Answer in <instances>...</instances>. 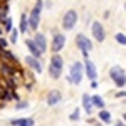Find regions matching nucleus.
Masks as SVG:
<instances>
[{"instance_id": "f257e3e1", "label": "nucleus", "mask_w": 126, "mask_h": 126, "mask_svg": "<svg viewBox=\"0 0 126 126\" xmlns=\"http://www.w3.org/2000/svg\"><path fill=\"white\" fill-rule=\"evenodd\" d=\"M47 74L52 81H57L62 78L64 74V57L61 54H52L49 59V66H47Z\"/></svg>"}, {"instance_id": "f03ea898", "label": "nucleus", "mask_w": 126, "mask_h": 126, "mask_svg": "<svg viewBox=\"0 0 126 126\" xmlns=\"http://www.w3.org/2000/svg\"><path fill=\"white\" fill-rule=\"evenodd\" d=\"M46 9V2L44 0H35L34 7L29 12V25L32 32H37L40 27V20H42V10Z\"/></svg>"}, {"instance_id": "7ed1b4c3", "label": "nucleus", "mask_w": 126, "mask_h": 126, "mask_svg": "<svg viewBox=\"0 0 126 126\" xmlns=\"http://www.w3.org/2000/svg\"><path fill=\"white\" fill-rule=\"evenodd\" d=\"M86 78L84 76V62L81 61H74L69 67V74L66 76V81L67 84H72V86H79L82 82V79Z\"/></svg>"}, {"instance_id": "20e7f679", "label": "nucleus", "mask_w": 126, "mask_h": 126, "mask_svg": "<svg viewBox=\"0 0 126 126\" xmlns=\"http://www.w3.org/2000/svg\"><path fill=\"white\" fill-rule=\"evenodd\" d=\"M52 39H50V44H49V50L52 52V54H61V50L66 47V34L64 32H61L57 29H52Z\"/></svg>"}, {"instance_id": "39448f33", "label": "nucleus", "mask_w": 126, "mask_h": 126, "mask_svg": "<svg viewBox=\"0 0 126 126\" xmlns=\"http://www.w3.org/2000/svg\"><path fill=\"white\" fill-rule=\"evenodd\" d=\"M74 44H76V47L79 49V52L82 54V57H84V59H89V52L93 50V47H94L93 39H89L86 34L79 32L78 35H76V39H74Z\"/></svg>"}, {"instance_id": "423d86ee", "label": "nucleus", "mask_w": 126, "mask_h": 126, "mask_svg": "<svg viewBox=\"0 0 126 126\" xmlns=\"http://www.w3.org/2000/svg\"><path fill=\"white\" fill-rule=\"evenodd\" d=\"M78 22H79V14H78V10L69 9V10H66V12H64V15H62V19H61V27H62V30L69 32V30L76 29Z\"/></svg>"}, {"instance_id": "0eeeda50", "label": "nucleus", "mask_w": 126, "mask_h": 126, "mask_svg": "<svg viewBox=\"0 0 126 126\" xmlns=\"http://www.w3.org/2000/svg\"><path fill=\"white\" fill-rule=\"evenodd\" d=\"M109 79L118 89H125L126 86V71L121 66H113L109 67Z\"/></svg>"}, {"instance_id": "6e6552de", "label": "nucleus", "mask_w": 126, "mask_h": 126, "mask_svg": "<svg viewBox=\"0 0 126 126\" xmlns=\"http://www.w3.org/2000/svg\"><path fill=\"white\" fill-rule=\"evenodd\" d=\"M106 29H104V25H103V22H99V20H93L91 22V37L93 40H96L97 44H101V42H104L106 40Z\"/></svg>"}, {"instance_id": "1a4fd4ad", "label": "nucleus", "mask_w": 126, "mask_h": 126, "mask_svg": "<svg viewBox=\"0 0 126 126\" xmlns=\"http://www.w3.org/2000/svg\"><path fill=\"white\" fill-rule=\"evenodd\" d=\"M20 74H22V71H20L19 66L10 64V62H2V61H0V76H2V79L15 78V76H20Z\"/></svg>"}, {"instance_id": "9d476101", "label": "nucleus", "mask_w": 126, "mask_h": 126, "mask_svg": "<svg viewBox=\"0 0 126 126\" xmlns=\"http://www.w3.org/2000/svg\"><path fill=\"white\" fill-rule=\"evenodd\" d=\"M24 62H25V66L29 67V71H32L34 74H42V71H44L42 59H37V57H34V56H30V54H27V56L24 57Z\"/></svg>"}, {"instance_id": "9b49d317", "label": "nucleus", "mask_w": 126, "mask_h": 126, "mask_svg": "<svg viewBox=\"0 0 126 126\" xmlns=\"http://www.w3.org/2000/svg\"><path fill=\"white\" fill-rule=\"evenodd\" d=\"M84 76H86L89 81H97V67L96 62L91 61V59H84Z\"/></svg>"}, {"instance_id": "f8f14e48", "label": "nucleus", "mask_w": 126, "mask_h": 126, "mask_svg": "<svg viewBox=\"0 0 126 126\" xmlns=\"http://www.w3.org/2000/svg\"><path fill=\"white\" fill-rule=\"evenodd\" d=\"M46 103H47V106H50V108L61 104V103H62V93H61L59 89H50L47 94H46Z\"/></svg>"}, {"instance_id": "ddd939ff", "label": "nucleus", "mask_w": 126, "mask_h": 126, "mask_svg": "<svg viewBox=\"0 0 126 126\" xmlns=\"http://www.w3.org/2000/svg\"><path fill=\"white\" fill-rule=\"evenodd\" d=\"M32 39L35 40V44L39 46V49L42 50V54H46L49 50V44H50V40H47V35L44 34V32H34V35H32Z\"/></svg>"}, {"instance_id": "4468645a", "label": "nucleus", "mask_w": 126, "mask_h": 126, "mask_svg": "<svg viewBox=\"0 0 126 126\" xmlns=\"http://www.w3.org/2000/svg\"><path fill=\"white\" fill-rule=\"evenodd\" d=\"M25 47L29 49L30 56H34V57H37V59L44 57V54H42V50L39 49V46L35 44V40L32 39V37H29V35H27V39H25Z\"/></svg>"}, {"instance_id": "2eb2a0df", "label": "nucleus", "mask_w": 126, "mask_h": 126, "mask_svg": "<svg viewBox=\"0 0 126 126\" xmlns=\"http://www.w3.org/2000/svg\"><path fill=\"white\" fill-rule=\"evenodd\" d=\"M81 103H82V109H84V113H86L87 116H93L94 111H96L94 106H93V96L87 94V93H84L82 97H81Z\"/></svg>"}, {"instance_id": "dca6fc26", "label": "nucleus", "mask_w": 126, "mask_h": 126, "mask_svg": "<svg viewBox=\"0 0 126 126\" xmlns=\"http://www.w3.org/2000/svg\"><path fill=\"white\" fill-rule=\"evenodd\" d=\"M0 61L2 62H10V64H15V66H19V57L9 50V49H2L0 50Z\"/></svg>"}, {"instance_id": "f3484780", "label": "nucleus", "mask_w": 126, "mask_h": 126, "mask_svg": "<svg viewBox=\"0 0 126 126\" xmlns=\"http://www.w3.org/2000/svg\"><path fill=\"white\" fill-rule=\"evenodd\" d=\"M19 30H20V34H27L29 35L30 32V25H29V14H20V19H19Z\"/></svg>"}, {"instance_id": "a211bd4d", "label": "nucleus", "mask_w": 126, "mask_h": 126, "mask_svg": "<svg viewBox=\"0 0 126 126\" xmlns=\"http://www.w3.org/2000/svg\"><path fill=\"white\" fill-rule=\"evenodd\" d=\"M10 126H35V119L34 118H15L9 121Z\"/></svg>"}, {"instance_id": "6ab92c4d", "label": "nucleus", "mask_w": 126, "mask_h": 126, "mask_svg": "<svg viewBox=\"0 0 126 126\" xmlns=\"http://www.w3.org/2000/svg\"><path fill=\"white\" fill-rule=\"evenodd\" d=\"M97 119L101 121V123H104V125H113L114 121H113V114H111V111L109 109H101V111H97Z\"/></svg>"}, {"instance_id": "aec40b11", "label": "nucleus", "mask_w": 126, "mask_h": 126, "mask_svg": "<svg viewBox=\"0 0 126 126\" xmlns=\"http://www.w3.org/2000/svg\"><path fill=\"white\" fill-rule=\"evenodd\" d=\"M20 99H22V97L17 94V91H14V89H7L2 101H5V103H17V101H20Z\"/></svg>"}, {"instance_id": "412c9836", "label": "nucleus", "mask_w": 126, "mask_h": 126, "mask_svg": "<svg viewBox=\"0 0 126 126\" xmlns=\"http://www.w3.org/2000/svg\"><path fill=\"white\" fill-rule=\"evenodd\" d=\"M91 96H93V106H94L96 111H101V109L106 108V101L101 94H91Z\"/></svg>"}, {"instance_id": "4be33fe9", "label": "nucleus", "mask_w": 126, "mask_h": 126, "mask_svg": "<svg viewBox=\"0 0 126 126\" xmlns=\"http://www.w3.org/2000/svg\"><path fill=\"white\" fill-rule=\"evenodd\" d=\"M10 12V3H0V24L9 17Z\"/></svg>"}, {"instance_id": "5701e85b", "label": "nucleus", "mask_w": 126, "mask_h": 126, "mask_svg": "<svg viewBox=\"0 0 126 126\" xmlns=\"http://www.w3.org/2000/svg\"><path fill=\"white\" fill-rule=\"evenodd\" d=\"M19 35H20V30L19 27H14V30L9 34V42L12 44V46H15L17 42H19Z\"/></svg>"}, {"instance_id": "b1692460", "label": "nucleus", "mask_w": 126, "mask_h": 126, "mask_svg": "<svg viewBox=\"0 0 126 126\" xmlns=\"http://www.w3.org/2000/svg\"><path fill=\"white\" fill-rule=\"evenodd\" d=\"M2 27H3V30H5V34H10V32L14 30V20H12L10 15L2 22Z\"/></svg>"}, {"instance_id": "393cba45", "label": "nucleus", "mask_w": 126, "mask_h": 126, "mask_svg": "<svg viewBox=\"0 0 126 126\" xmlns=\"http://www.w3.org/2000/svg\"><path fill=\"white\" fill-rule=\"evenodd\" d=\"M69 121H72V123L81 121V108H74V111L69 114Z\"/></svg>"}, {"instance_id": "a878e982", "label": "nucleus", "mask_w": 126, "mask_h": 126, "mask_svg": "<svg viewBox=\"0 0 126 126\" xmlns=\"http://www.w3.org/2000/svg\"><path fill=\"white\" fill-rule=\"evenodd\" d=\"M114 40H116L119 46H126V34H123V32H116Z\"/></svg>"}, {"instance_id": "bb28decb", "label": "nucleus", "mask_w": 126, "mask_h": 126, "mask_svg": "<svg viewBox=\"0 0 126 126\" xmlns=\"http://www.w3.org/2000/svg\"><path fill=\"white\" fill-rule=\"evenodd\" d=\"M27 108H29V101H27V99H20V101L15 103V109H19V111L27 109Z\"/></svg>"}, {"instance_id": "cd10ccee", "label": "nucleus", "mask_w": 126, "mask_h": 126, "mask_svg": "<svg viewBox=\"0 0 126 126\" xmlns=\"http://www.w3.org/2000/svg\"><path fill=\"white\" fill-rule=\"evenodd\" d=\"M9 46H10L9 39L2 35V37H0V50H2V49H9Z\"/></svg>"}, {"instance_id": "c85d7f7f", "label": "nucleus", "mask_w": 126, "mask_h": 126, "mask_svg": "<svg viewBox=\"0 0 126 126\" xmlns=\"http://www.w3.org/2000/svg\"><path fill=\"white\" fill-rule=\"evenodd\" d=\"M114 97L116 99H126V89H118L114 93Z\"/></svg>"}, {"instance_id": "c756f323", "label": "nucleus", "mask_w": 126, "mask_h": 126, "mask_svg": "<svg viewBox=\"0 0 126 126\" xmlns=\"http://www.w3.org/2000/svg\"><path fill=\"white\" fill-rule=\"evenodd\" d=\"M111 126H126V123L123 121V119H118V121H114Z\"/></svg>"}, {"instance_id": "7c9ffc66", "label": "nucleus", "mask_w": 126, "mask_h": 126, "mask_svg": "<svg viewBox=\"0 0 126 126\" xmlns=\"http://www.w3.org/2000/svg\"><path fill=\"white\" fill-rule=\"evenodd\" d=\"M97 86H99L97 81H91V82H89V87H91V89H97Z\"/></svg>"}, {"instance_id": "2f4dec72", "label": "nucleus", "mask_w": 126, "mask_h": 126, "mask_svg": "<svg viewBox=\"0 0 126 126\" xmlns=\"http://www.w3.org/2000/svg\"><path fill=\"white\" fill-rule=\"evenodd\" d=\"M86 123H87L89 126H93L94 123H96V119H94V118H91V116H89V118H87V121H86Z\"/></svg>"}, {"instance_id": "473e14b6", "label": "nucleus", "mask_w": 126, "mask_h": 126, "mask_svg": "<svg viewBox=\"0 0 126 126\" xmlns=\"http://www.w3.org/2000/svg\"><path fill=\"white\" fill-rule=\"evenodd\" d=\"M46 9H52V2H50V0L46 2Z\"/></svg>"}, {"instance_id": "72a5a7b5", "label": "nucleus", "mask_w": 126, "mask_h": 126, "mask_svg": "<svg viewBox=\"0 0 126 126\" xmlns=\"http://www.w3.org/2000/svg\"><path fill=\"white\" fill-rule=\"evenodd\" d=\"M93 126H106V125H104V123H101V121L97 119V121H96V123H94V125H93Z\"/></svg>"}, {"instance_id": "f704fd0d", "label": "nucleus", "mask_w": 126, "mask_h": 126, "mask_svg": "<svg viewBox=\"0 0 126 126\" xmlns=\"http://www.w3.org/2000/svg\"><path fill=\"white\" fill-rule=\"evenodd\" d=\"M103 17H104V19H109V10H104V14H103Z\"/></svg>"}, {"instance_id": "c9c22d12", "label": "nucleus", "mask_w": 126, "mask_h": 126, "mask_svg": "<svg viewBox=\"0 0 126 126\" xmlns=\"http://www.w3.org/2000/svg\"><path fill=\"white\" fill-rule=\"evenodd\" d=\"M3 34H5V30H3V27H2V24H0V37H2Z\"/></svg>"}, {"instance_id": "e433bc0d", "label": "nucleus", "mask_w": 126, "mask_h": 126, "mask_svg": "<svg viewBox=\"0 0 126 126\" xmlns=\"http://www.w3.org/2000/svg\"><path fill=\"white\" fill-rule=\"evenodd\" d=\"M121 119H123V121L126 123V113H123V118H121Z\"/></svg>"}, {"instance_id": "4c0bfd02", "label": "nucleus", "mask_w": 126, "mask_h": 126, "mask_svg": "<svg viewBox=\"0 0 126 126\" xmlns=\"http://www.w3.org/2000/svg\"><path fill=\"white\" fill-rule=\"evenodd\" d=\"M125 10H126V2H125Z\"/></svg>"}, {"instance_id": "58836bf2", "label": "nucleus", "mask_w": 126, "mask_h": 126, "mask_svg": "<svg viewBox=\"0 0 126 126\" xmlns=\"http://www.w3.org/2000/svg\"><path fill=\"white\" fill-rule=\"evenodd\" d=\"M86 126H89V125H86Z\"/></svg>"}]
</instances>
